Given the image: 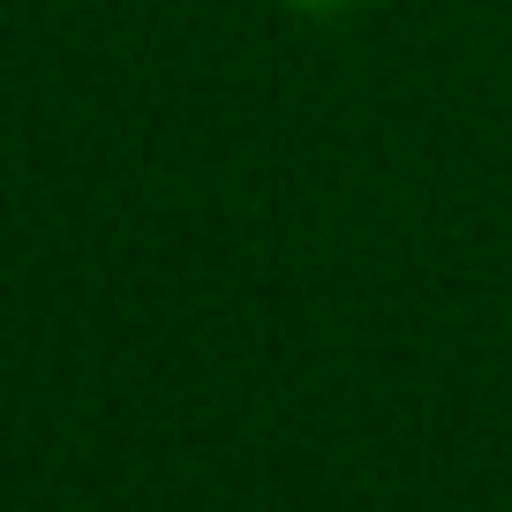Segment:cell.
I'll list each match as a JSON object with an SVG mask.
<instances>
[{"mask_svg": "<svg viewBox=\"0 0 512 512\" xmlns=\"http://www.w3.org/2000/svg\"><path fill=\"white\" fill-rule=\"evenodd\" d=\"M287 8H302V16H339V8H354V0H287Z\"/></svg>", "mask_w": 512, "mask_h": 512, "instance_id": "1", "label": "cell"}]
</instances>
